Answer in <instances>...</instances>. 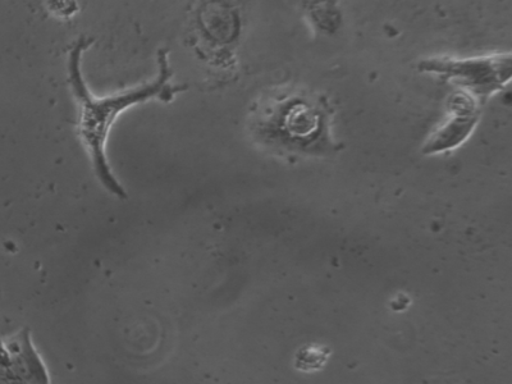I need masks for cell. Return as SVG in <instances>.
<instances>
[{
    "mask_svg": "<svg viewBox=\"0 0 512 384\" xmlns=\"http://www.w3.org/2000/svg\"><path fill=\"white\" fill-rule=\"evenodd\" d=\"M428 70L446 73L452 79L472 86L480 93L501 88L511 76V57L472 59V61H434L428 63Z\"/></svg>",
    "mask_w": 512,
    "mask_h": 384,
    "instance_id": "cell-2",
    "label": "cell"
},
{
    "mask_svg": "<svg viewBox=\"0 0 512 384\" xmlns=\"http://www.w3.org/2000/svg\"><path fill=\"white\" fill-rule=\"evenodd\" d=\"M88 45L89 41L84 38L77 41L73 45L70 59H68L71 89L77 105H79V135L85 148L88 149L95 175L99 178L100 184L117 198L126 199V191L114 177L108 163L107 152H105L109 131L120 114L132 105L145 103L155 98L169 102L173 95L185 88L169 85L172 70L168 63V53L166 50H159L158 75L152 82L107 96V98H95L86 86L81 71L82 53L88 48Z\"/></svg>",
    "mask_w": 512,
    "mask_h": 384,
    "instance_id": "cell-1",
    "label": "cell"
},
{
    "mask_svg": "<svg viewBox=\"0 0 512 384\" xmlns=\"http://www.w3.org/2000/svg\"><path fill=\"white\" fill-rule=\"evenodd\" d=\"M457 105L452 108L454 118L442 128L440 134L433 137L432 143L427 146V152H440L452 148L465 139L473 130L477 114L473 102H468L465 98L457 100Z\"/></svg>",
    "mask_w": 512,
    "mask_h": 384,
    "instance_id": "cell-3",
    "label": "cell"
},
{
    "mask_svg": "<svg viewBox=\"0 0 512 384\" xmlns=\"http://www.w3.org/2000/svg\"><path fill=\"white\" fill-rule=\"evenodd\" d=\"M297 358H299L297 359L299 368L314 370L318 369L320 365H323L324 361H326L327 354L317 349V347H309V349H305L304 352L301 351Z\"/></svg>",
    "mask_w": 512,
    "mask_h": 384,
    "instance_id": "cell-4",
    "label": "cell"
}]
</instances>
